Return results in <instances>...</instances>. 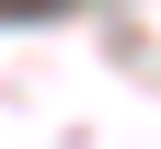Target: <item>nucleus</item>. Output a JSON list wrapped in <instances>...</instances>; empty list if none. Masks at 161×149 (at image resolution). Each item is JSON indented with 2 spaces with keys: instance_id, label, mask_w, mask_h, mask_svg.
I'll return each instance as SVG.
<instances>
[{
  "instance_id": "obj_1",
  "label": "nucleus",
  "mask_w": 161,
  "mask_h": 149,
  "mask_svg": "<svg viewBox=\"0 0 161 149\" xmlns=\"http://www.w3.org/2000/svg\"><path fill=\"white\" fill-rule=\"evenodd\" d=\"M0 12H69V0H0Z\"/></svg>"
}]
</instances>
